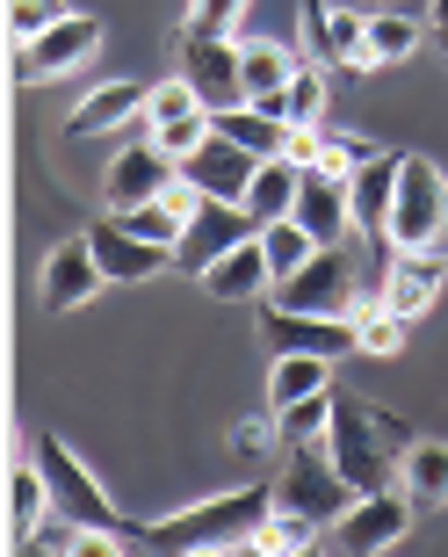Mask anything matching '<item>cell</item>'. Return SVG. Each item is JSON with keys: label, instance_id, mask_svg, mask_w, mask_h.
<instances>
[{"label": "cell", "instance_id": "obj_2", "mask_svg": "<svg viewBox=\"0 0 448 557\" xmlns=\"http://www.w3.org/2000/svg\"><path fill=\"white\" fill-rule=\"evenodd\" d=\"M37 471L51 478V507H59L73 529H95V536L138 543V521H123V515H116V499L102 493V478L87 471V463L65 449L59 434H43V442H37Z\"/></svg>", "mask_w": 448, "mask_h": 557}, {"label": "cell", "instance_id": "obj_33", "mask_svg": "<svg viewBox=\"0 0 448 557\" xmlns=\"http://www.w3.org/2000/svg\"><path fill=\"white\" fill-rule=\"evenodd\" d=\"M311 543H319V521L275 499V515H267V529L253 536V550H275V557H283V550H311Z\"/></svg>", "mask_w": 448, "mask_h": 557}, {"label": "cell", "instance_id": "obj_28", "mask_svg": "<svg viewBox=\"0 0 448 557\" xmlns=\"http://www.w3.org/2000/svg\"><path fill=\"white\" fill-rule=\"evenodd\" d=\"M333 384V355H275V376H267V398L289 406V398H311Z\"/></svg>", "mask_w": 448, "mask_h": 557}, {"label": "cell", "instance_id": "obj_18", "mask_svg": "<svg viewBox=\"0 0 448 557\" xmlns=\"http://www.w3.org/2000/svg\"><path fill=\"white\" fill-rule=\"evenodd\" d=\"M398 174H406V152H376L369 166L347 174V203H354V232H369L384 247L390 232V203H398Z\"/></svg>", "mask_w": 448, "mask_h": 557}, {"label": "cell", "instance_id": "obj_30", "mask_svg": "<svg viewBox=\"0 0 448 557\" xmlns=\"http://www.w3.org/2000/svg\"><path fill=\"white\" fill-rule=\"evenodd\" d=\"M261 253H267V269H275V283H283V275H297L311 253H319V239H311L297 218H275V225H261ZM267 297H275V289H267Z\"/></svg>", "mask_w": 448, "mask_h": 557}, {"label": "cell", "instance_id": "obj_17", "mask_svg": "<svg viewBox=\"0 0 448 557\" xmlns=\"http://www.w3.org/2000/svg\"><path fill=\"white\" fill-rule=\"evenodd\" d=\"M297 225L319 239V247H340L354 232V203H347V174H326V166H304V188H297Z\"/></svg>", "mask_w": 448, "mask_h": 557}, {"label": "cell", "instance_id": "obj_12", "mask_svg": "<svg viewBox=\"0 0 448 557\" xmlns=\"http://www.w3.org/2000/svg\"><path fill=\"white\" fill-rule=\"evenodd\" d=\"M182 81L196 87L210 109L253 102V95H246V44H232V37H182Z\"/></svg>", "mask_w": 448, "mask_h": 557}, {"label": "cell", "instance_id": "obj_8", "mask_svg": "<svg viewBox=\"0 0 448 557\" xmlns=\"http://www.w3.org/2000/svg\"><path fill=\"white\" fill-rule=\"evenodd\" d=\"M354 289H362L354 253H347V247H319L297 275H283V283H275V297H267V305H283V311H347V305H354Z\"/></svg>", "mask_w": 448, "mask_h": 557}, {"label": "cell", "instance_id": "obj_14", "mask_svg": "<svg viewBox=\"0 0 448 557\" xmlns=\"http://www.w3.org/2000/svg\"><path fill=\"white\" fill-rule=\"evenodd\" d=\"M253 166H261V160H253L246 145H232V138H217V131H210V138L182 160V182L196 188V196H224V203H246V188H253Z\"/></svg>", "mask_w": 448, "mask_h": 557}, {"label": "cell", "instance_id": "obj_26", "mask_svg": "<svg viewBox=\"0 0 448 557\" xmlns=\"http://www.w3.org/2000/svg\"><path fill=\"white\" fill-rule=\"evenodd\" d=\"M333 413H340V392H311V398H289V406H275V428H283V449H319L333 434Z\"/></svg>", "mask_w": 448, "mask_h": 557}, {"label": "cell", "instance_id": "obj_11", "mask_svg": "<svg viewBox=\"0 0 448 557\" xmlns=\"http://www.w3.org/2000/svg\"><path fill=\"white\" fill-rule=\"evenodd\" d=\"M297 29H304L311 51L333 59V65H354V73L376 65V51H369V8H347V0H304V8H297Z\"/></svg>", "mask_w": 448, "mask_h": 557}, {"label": "cell", "instance_id": "obj_29", "mask_svg": "<svg viewBox=\"0 0 448 557\" xmlns=\"http://www.w3.org/2000/svg\"><path fill=\"white\" fill-rule=\"evenodd\" d=\"M267 109H275L289 131H311L319 116H326V73H319V65H297V81H289Z\"/></svg>", "mask_w": 448, "mask_h": 557}, {"label": "cell", "instance_id": "obj_41", "mask_svg": "<svg viewBox=\"0 0 448 557\" xmlns=\"http://www.w3.org/2000/svg\"><path fill=\"white\" fill-rule=\"evenodd\" d=\"M347 8H369V15H376V8H398V0H347Z\"/></svg>", "mask_w": 448, "mask_h": 557}, {"label": "cell", "instance_id": "obj_5", "mask_svg": "<svg viewBox=\"0 0 448 557\" xmlns=\"http://www.w3.org/2000/svg\"><path fill=\"white\" fill-rule=\"evenodd\" d=\"M253 210L246 203H224V196H203V203L188 210V225H182V239H174V269L182 275H210L224 261V253L239 247V239H253Z\"/></svg>", "mask_w": 448, "mask_h": 557}, {"label": "cell", "instance_id": "obj_38", "mask_svg": "<svg viewBox=\"0 0 448 557\" xmlns=\"http://www.w3.org/2000/svg\"><path fill=\"white\" fill-rule=\"evenodd\" d=\"M65 15H73L65 0H8V29H15V44L37 37V29H51V22H65Z\"/></svg>", "mask_w": 448, "mask_h": 557}, {"label": "cell", "instance_id": "obj_32", "mask_svg": "<svg viewBox=\"0 0 448 557\" xmlns=\"http://www.w3.org/2000/svg\"><path fill=\"white\" fill-rule=\"evenodd\" d=\"M217 131V109H188V116H166V124H145V138L160 145V152H174V160H188L196 145Z\"/></svg>", "mask_w": 448, "mask_h": 557}, {"label": "cell", "instance_id": "obj_25", "mask_svg": "<svg viewBox=\"0 0 448 557\" xmlns=\"http://www.w3.org/2000/svg\"><path fill=\"white\" fill-rule=\"evenodd\" d=\"M398 493L412 499V507H448V442H412L406 456H398Z\"/></svg>", "mask_w": 448, "mask_h": 557}, {"label": "cell", "instance_id": "obj_35", "mask_svg": "<svg viewBox=\"0 0 448 557\" xmlns=\"http://www.w3.org/2000/svg\"><path fill=\"white\" fill-rule=\"evenodd\" d=\"M246 0H188V37H232Z\"/></svg>", "mask_w": 448, "mask_h": 557}, {"label": "cell", "instance_id": "obj_16", "mask_svg": "<svg viewBox=\"0 0 448 557\" xmlns=\"http://www.w3.org/2000/svg\"><path fill=\"white\" fill-rule=\"evenodd\" d=\"M102 283H109V275H102V261H95V239L80 232V239H59V247H51L37 297H43V311H80Z\"/></svg>", "mask_w": 448, "mask_h": 557}, {"label": "cell", "instance_id": "obj_1", "mask_svg": "<svg viewBox=\"0 0 448 557\" xmlns=\"http://www.w3.org/2000/svg\"><path fill=\"white\" fill-rule=\"evenodd\" d=\"M267 515H275V485H246V493L196 499L188 515L138 521V543L145 550H246L267 529Z\"/></svg>", "mask_w": 448, "mask_h": 557}, {"label": "cell", "instance_id": "obj_27", "mask_svg": "<svg viewBox=\"0 0 448 557\" xmlns=\"http://www.w3.org/2000/svg\"><path fill=\"white\" fill-rule=\"evenodd\" d=\"M297 65H304V59H297L289 44L253 37V44H246V95H253V102H275V95L297 81Z\"/></svg>", "mask_w": 448, "mask_h": 557}, {"label": "cell", "instance_id": "obj_3", "mask_svg": "<svg viewBox=\"0 0 448 557\" xmlns=\"http://www.w3.org/2000/svg\"><path fill=\"white\" fill-rule=\"evenodd\" d=\"M384 247L390 253H441V261H448V174L434 160H412V152H406Z\"/></svg>", "mask_w": 448, "mask_h": 557}, {"label": "cell", "instance_id": "obj_7", "mask_svg": "<svg viewBox=\"0 0 448 557\" xmlns=\"http://www.w3.org/2000/svg\"><path fill=\"white\" fill-rule=\"evenodd\" d=\"M102 51V22L95 15H65L51 22V29H37V37L15 44V81H59V73H80L87 59Z\"/></svg>", "mask_w": 448, "mask_h": 557}, {"label": "cell", "instance_id": "obj_23", "mask_svg": "<svg viewBox=\"0 0 448 557\" xmlns=\"http://www.w3.org/2000/svg\"><path fill=\"white\" fill-rule=\"evenodd\" d=\"M217 138L246 145L253 160H275V152H289V124H283L267 102H232V109H217Z\"/></svg>", "mask_w": 448, "mask_h": 557}, {"label": "cell", "instance_id": "obj_42", "mask_svg": "<svg viewBox=\"0 0 448 557\" xmlns=\"http://www.w3.org/2000/svg\"><path fill=\"white\" fill-rule=\"evenodd\" d=\"M434 37H441V51H448V29H434Z\"/></svg>", "mask_w": 448, "mask_h": 557}, {"label": "cell", "instance_id": "obj_15", "mask_svg": "<svg viewBox=\"0 0 448 557\" xmlns=\"http://www.w3.org/2000/svg\"><path fill=\"white\" fill-rule=\"evenodd\" d=\"M87 239H95V261H102L109 283H152L160 269H174V247H152V239H138V232L123 225L116 210H109L102 225H87Z\"/></svg>", "mask_w": 448, "mask_h": 557}, {"label": "cell", "instance_id": "obj_9", "mask_svg": "<svg viewBox=\"0 0 448 557\" xmlns=\"http://www.w3.org/2000/svg\"><path fill=\"white\" fill-rule=\"evenodd\" d=\"M267 355H362V326L340 319V311H283L267 305Z\"/></svg>", "mask_w": 448, "mask_h": 557}, {"label": "cell", "instance_id": "obj_34", "mask_svg": "<svg viewBox=\"0 0 448 557\" xmlns=\"http://www.w3.org/2000/svg\"><path fill=\"white\" fill-rule=\"evenodd\" d=\"M188 109H210V102L182 81V73L160 81V87H145V124H166V116H188Z\"/></svg>", "mask_w": 448, "mask_h": 557}, {"label": "cell", "instance_id": "obj_31", "mask_svg": "<svg viewBox=\"0 0 448 557\" xmlns=\"http://www.w3.org/2000/svg\"><path fill=\"white\" fill-rule=\"evenodd\" d=\"M420 29H427V22H412L406 8H376V15H369V51H376V65L412 59V51H420Z\"/></svg>", "mask_w": 448, "mask_h": 557}, {"label": "cell", "instance_id": "obj_10", "mask_svg": "<svg viewBox=\"0 0 448 557\" xmlns=\"http://www.w3.org/2000/svg\"><path fill=\"white\" fill-rule=\"evenodd\" d=\"M412 515H420V507H412L398 485H384V493H354V507L333 521L326 536H333V550H390V543H406Z\"/></svg>", "mask_w": 448, "mask_h": 557}, {"label": "cell", "instance_id": "obj_20", "mask_svg": "<svg viewBox=\"0 0 448 557\" xmlns=\"http://www.w3.org/2000/svg\"><path fill=\"white\" fill-rule=\"evenodd\" d=\"M51 515H59V507H51V478H43L37 456H29V463L8 471V550H29Z\"/></svg>", "mask_w": 448, "mask_h": 557}, {"label": "cell", "instance_id": "obj_13", "mask_svg": "<svg viewBox=\"0 0 448 557\" xmlns=\"http://www.w3.org/2000/svg\"><path fill=\"white\" fill-rule=\"evenodd\" d=\"M174 182H182V160H174V152H160L152 138L123 145L116 160H109V174H102V203L109 210H138V203H152V196H166Z\"/></svg>", "mask_w": 448, "mask_h": 557}, {"label": "cell", "instance_id": "obj_36", "mask_svg": "<svg viewBox=\"0 0 448 557\" xmlns=\"http://www.w3.org/2000/svg\"><path fill=\"white\" fill-rule=\"evenodd\" d=\"M406 326H412V319H398L390 305H376L362 319V355H398V348H406Z\"/></svg>", "mask_w": 448, "mask_h": 557}, {"label": "cell", "instance_id": "obj_6", "mask_svg": "<svg viewBox=\"0 0 448 557\" xmlns=\"http://www.w3.org/2000/svg\"><path fill=\"white\" fill-rule=\"evenodd\" d=\"M275 499L297 507V515H311L319 529H333V521L354 507V485L340 478V463H333L326 449H289L283 478H275Z\"/></svg>", "mask_w": 448, "mask_h": 557}, {"label": "cell", "instance_id": "obj_21", "mask_svg": "<svg viewBox=\"0 0 448 557\" xmlns=\"http://www.w3.org/2000/svg\"><path fill=\"white\" fill-rule=\"evenodd\" d=\"M203 289L217 297V305H253V297H267V289H275V269H267V253H261V232L224 253L217 269L203 275Z\"/></svg>", "mask_w": 448, "mask_h": 557}, {"label": "cell", "instance_id": "obj_22", "mask_svg": "<svg viewBox=\"0 0 448 557\" xmlns=\"http://www.w3.org/2000/svg\"><path fill=\"white\" fill-rule=\"evenodd\" d=\"M138 116H145V87L138 81H102L95 95H80V109L65 116V131L73 138H109V131L138 124Z\"/></svg>", "mask_w": 448, "mask_h": 557}, {"label": "cell", "instance_id": "obj_24", "mask_svg": "<svg viewBox=\"0 0 448 557\" xmlns=\"http://www.w3.org/2000/svg\"><path fill=\"white\" fill-rule=\"evenodd\" d=\"M297 188H304V166L289 160V152L261 160V166H253V188H246L253 225H275V218H289V210H297Z\"/></svg>", "mask_w": 448, "mask_h": 557}, {"label": "cell", "instance_id": "obj_4", "mask_svg": "<svg viewBox=\"0 0 448 557\" xmlns=\"http://www.w3.org/2000/svg\"><path fill=\"white\" fill-rule=\"evenodd\" d=\"M376 428H384V420H376V406L340 398L333 434H326V456L340 463V478L354 485V493H384V485H398V442H390V434H376Z\"/></svg>", "mask_w": 448, "mask_h": 557}, {"label": "cell", "instance_id": "obj_37", "mask_svg": "<svg viewBox=\"0 0 448 557\" xmlns=\"http://www.w3.org/2000/svg\"><path fill=\"white\" fill-rule=\"evenodd\" d=\"M319 138H326V160H319L326 174H354V166H369V160H376V145H369V138H354V131H319Z\"/></svg>", "mask_w": 448, "mask_h": 557}, {"label": "cell", "instance_id": "obj_39", "mask_svg": "<svg viewBox=\"0 0 448 557\" xmlns=\"http://www.w3.org/2000/svg\"><path fill=\"white\" fill-rule=\"evenodd\" d=\"M275 442H283V428H275V420H239V428H232V456H253V463H261Z\"/></svg>", "mask_w": 448, "mask_h": 557}, {"label": "cell", "instance_id": "obj_19", "mask_svg": "<svg viewBox=\"0 0 448 557\" xmlns=\"http://www.w3.org/2000/svg\"><path fill=\"white\" fill-rule=\"evenodd\" d=\"M441 283H448V261H441V253H390L384 305L398 311V319H420V311L441 297Z\"/></svg>", "mask_w": 448, "mask_h": 557}, {"label": "cell", "instance_id": "obj_40", "mask_svg": "<svg viewBox=\"0 0 448 557\" xmlns=\"http://www.w3.org/2000/svg\"><path fill=\"white\" fill-rule=\"evenodd\" d=\"M427 22H434V29H448V0H427Z\"/></svg>", "mask_w": 448, "mask_h": 557}]
</instances>
